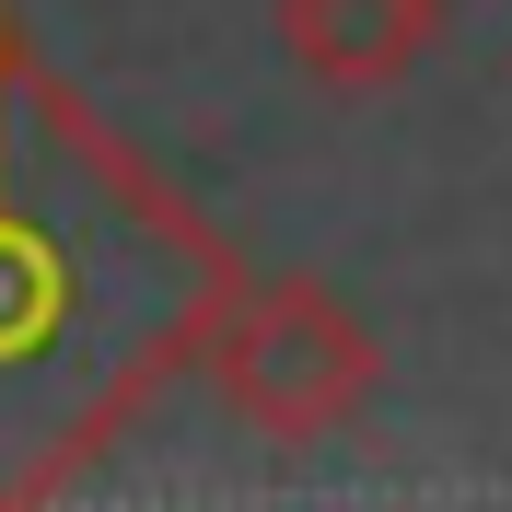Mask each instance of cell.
<instances>
[{
  "mask_svg": "<svg viewBox=\"0 0 512 512\" xmlns=\"http://www.w3.org/2000/svg\"><path fill=\"white\" fill-rule=\"evenodd\" d=\"M245 256L70 94L0 0V501H59L210 350Z\"/></svg>",
  "mask_w": 512,
  "mask_h": 512,
  "instance_id": "1",
  "label": "cell"
},
{
  "mask_svg": "<svg viewBox=\"0 0 512 512\" xmlns=\"http://www.w3.org/2000/svg\"><path fill=\"white\" fill-rule=\"evenodd\" d=\"M198 373L222 384V408L256 419L268 443H326V431L373 396L384 350H373V326H361L326 280H233L222 315H210Z\"/></svg>",
  "mask_w": 512,
  "mask_h": 512,
  "instance_id": "2",
  "label": "cell"
},
{
  "mask_svg": "<svg viewBox=\"0 0 512 512\" xmlns=\"http://www.w3.org/2000/svg\"><path fill=\"white\" fill-rule=\"evenodd\" d=\"M443 35V0H280V47L326 94H384L408 82L419 47Z\"/></svg>",
  "mask_w": 512,
  "mask_h": 512,
  "instance_id": "3",
  "label": "cell"
}]
</instances>
